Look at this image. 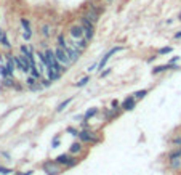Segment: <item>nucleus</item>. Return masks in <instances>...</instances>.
Here are the masks:
<instances>
[{
    "label": "nucleus",
    "mask_w": 181,
    "mask_h": 175,
    "mask_svg": "<svg viewBox=\"0 0 181 175\" xmlns=\"http://www.w3.org/2000/svg\"><path fill=\"white\" fill-rule=\"evenodd\" d=\"M54 55H56V60L64 66V68H67V66L72 64V60H71V56L67 55V51H66L64 47H58L56 50H54Z\"/></svg>",
    "instance_id": "1"
},
{
    "label": "nucleus",
    "mask_w": 181,
    "mask_h": 175,
    "mask_svg": "<svg viewBox=\"0 0 181 175\" xmlns=\"http://www.w3.org/2000/svg\"><path fill=\"white\" fill-rule=\"evenodd\" d=\"M15 63L18 66V69H21L23 72H27V71H31V60L27 58L26 55H19V56H15Z\"/></svg>",
    "instance_id": "2"
},
{
    "label": "nucleus",
    "mask_w": 181,
    "mask_h": 175,
    "mask_svg": "<svg viewBox=\"0 0 181 175\" xmlns=\"http://www.w3.org/2000/svg\"><path fill=\"white\" fill-rule=\"evenodd\" d=\"M64 48H66V51H67V55L71 56L72 63H75V61L79 60V56H80V50L75 47V44H72V42H67Z\"/></svg>",
    "instance_id": "3"
},
{
    "label": "nucleus",
    "mask_w": 181,
    "mask_h": 175,
    "mask_svg": "<svg viewBox=\"0 0 181 175\" xmlns=\"http://www.w3.org/2000/svg\"><path fill=\"white\" fill-rule=\"evenodd\" d=\"M82 26H83V31H85V39L90 40L95 34V28H93V23L90 19H87L85 16L82 18Z\"/></svg>",
    "instance_id": "4"
},
{
    "label": "nucleus",
    "mask_w": 181,
    "mask_h": 175,
    "mask_svg": "<svg viewBox=\"0 0 181 175\" xmlns=\"http://www.w3.org/2000/svg\"><path fill=\"white\" fill-rule=\"evenodd\" d=\"M85 18H87V19H90V21L95 24L96 21H98V18H100V10L96 8L95 5H90V7H88V10H87Z\"/></svg>",
    "instance_id": "5"
},
{
    "label": "nucleus",
    "mask_w": 181,
    "mask_h": 175,
    "mask_svg": "<svg viewBox=\"0 0 181 175\" xmlns=\"http://www.w3.org/2000/svg\"><path fill=\"white\" fill-rule=\"evenodd\" d=\"M120 50H123V47H116V48H111V50H109V51L106 53V55L103 56V60L100 61V69H103V68H104V66H106V63L109 61V58H111V56H112V55H114V53H117V51H120Z\"/></svg>",
    "instance_id": "6"
},
{
    "label": "nucleus",
    "mask_w": 181,
    "mask_h": 175,
    "mask_svg": "<svg viewBox=\"0 0 181 175\" xmlns=\"http://www.w3.org/2000/svg\"><path fill=\"white\" fill-rule=\"evenodd\" d=\"M83 34H85V31H83V26L82 24H74L71 28V35L74 39H82Z\"/></svg>",
    "instance_id": "7"
},
{
    "label": "nucleus",
    "mask_w": 181,
    "mask_h": 175,
    "mask_svg": "<svg viewBox=\"0 0 181 175\" xmlns=\"http://www.w3.org/2000/svg\"><path fill=\"white\" fill-rule=\"evenodd\" d=\"M56 162H58V164H66V166H74L75 161H72L67 154H59V156L56 157Z\"/></svg>",
    "instance_id": "8"
},
{
    "label": "nucleus",
    "mask_w": 181,
    "mask_h": 175,
    "mask_svg": "<svg viewBox=\"0 0 181 175\" xmlns=\"http://www.w3.org/2000/svg\"><path fill=\"white\" fill-rule=\"evenodd\" d=\"M44 170H45L48 175H58V172H59V169L56 167V164H53V162H45Z\"/></svg>",
    "instance_id": "9"
},
{
    "label": "nucleus",
    "mask_w": 181,
    "mask_h": 175,
    "mask_svg": "<svg viewBox=\"0 0 181 175\" xmlns=\"http://www.w3.org/2000/svg\"><path fill=\"white\" fill-rule=\"evenodd\" d=\"M79 137H80V140L82 141H96V138H95V135L91 132H79Z\"/></svg>",
    "instance_id": "10"
},
{
    "label": "nucleus",
    "mask_w": 181,
    "mask_h": 175,
    "mask_svg": "<svg viewBox=\"0 0 181 175\" xmlns=\"http://www.w3.org/2000/svg\"><path fill=\"white\" fill-rule=\"evenodd\" d=\"M135 97H130V98H127V100H125L123 101V104H122V108H123V109H127V111H130V109H133V108H135Z\"/></svg>",
    "instance_id": "11"
},
{
    "label": "nucleus",
    "mask_w": 181,
    "mask_h": 175,
    "mask_svg": "<svg viewBox=\"0 0 181 175\" xmlns=\"http://www.w3.org/2000/svg\"><path fill=\"white\" fill-rule=\"evenodd\" d=\"M59 76H61V72H58L53 66H48V79L50 80H56V79H59Z\"/></svg>",
    "instance_id": "12"
},
{
    "label": "nucleus",
    "mask_w": 181,
    "mask_h": 175,
    "mask_svg": "<svg viewBox=\"0 0 181 175\" xmlns=\"http://www.w3.org/2000/svg\"><path fill=\"white\" fill-rule=\"evenodd\" d=\"M170 68H175V64H165V66H157V68H154L152 69V74H157V72H162V71H165V69H170Z\"/></svg>",
    "instance_id": "13"
},
{
    "label": "nucleus",
    "mask_w": 181,
    "mask_h": 175,
    "mask_svg": "<svg viewBox=\"0 0 181 175\" xmlns=\"http://www.w3.org/2000/svg\"><path fill=\"white\" fill-rule=\"evenodd\" d=\"M87 42H88L87 39H79V42L75 44V47H77V48H79L80 51H83V50L87 48Z\"/></svg>",
    "instance_id": "14"
},
{
    "label": "nucleus",
    "mask_w": 181,
    "mask_h": 175,
    "mask_svg": "<svg viewBox=\"0 0 181 175\" xmlns=\"http://www.w3.org/2000/svg\"><path fill=\"white\" fill-rule=\"evenodd\" d=\"M181 156V148H178V150H175L173 153H170V156H168V159L172 161V159H178Z\"/></svg>",
    "instance_id": "15"
},
{
    "label": "nucleus",
    "mask_w": 181,
    "mask_h": 175,
    "mask_svg": "<svg viewBox=\"0 0 181 175\" xmlns=\"http://www.w3.org/2000/svg\"><path fill=\"white\" fill-rule=\"evenodd\" d=\"M96 113H98V109H96V108H91V109H88V111L85 113V116H83V117H85V119H90V117L95 116Z\"/></svg>",
    "instance_id": "16"
},
{
    "label": "nucleus",
    "mask_w": 181,
    "mask_h": 175,
    "mask_svg": "<svg viewBox=\"0 0 181 175\" xmlns=\"http://www.w3.org/2000/svg\"><path fill=\"white\" fill-rule=\"evenodd\" d=\"M0 74H2L3 77H8V76H11V72L8 71V68H7V66H0Z\"/></svg>",
    "instance_id": "17"
},
{
    "label": "nucleus",
    "mask_w": 181,
    "mask_h": 175,
    "mask_svg": "<svg viewBox=\"0 0 181 175\" xmlns=\"http://www.w3.org/2000/svg\"><path fill=\"white\" fill-rule=\"evenodd\" d=\"M71 101H72V98H69V100H66L64 103H61V104H59V106L56 108V111H58V113H61V111H63V109H64V108H66V106H67L69 103H71Z\"/></svg>",
    "instance_id": "18"
},
{
    "label": "nucleus",
    "mask_w": 181,
    "mask_h": 175,
    "mask_svg": "<svg viewBox=\"0 0 181 175\" xmlns=\"http://www.w3.org/2000/svg\"><path fill=\"white\" fill-rule=\"evenodd\" d=\"M0 44H2L5 48H10V47H11V44H10V40H8V37H7V35H3V39L0 40Z\"/></svg>",
    "instance_id": "19"
},
{
    "label": "nucleus",
    "mask_w": 181,
    "mask_h": 175,
    "mask_svg": "<svg viewBox=\"0 0 181 175\" xmlns=\"http://www.w3.org/2000/svg\"><path fill=\"white\" fill-rule=\"evenodd\" d=\"M172 51V47H162L157 53H159V55H167V53H170Z\"/></svg>",
    "instance_id": "20"
},
{
    "label": "nucleus",
    "mask_w": 181,
    "mask_h": 175,
    "mask_svg": "<svg viewBox=\"0 0 181 175\" xmlns=\"http://www.w3.org/2000/svg\"><path fill=\"white\" fill-rule=\"evenodd\" d=\"M80 148H82L80 143H72V146H71V153H77V151H80Z\"/></svg>",
    "instance_id": "21"
},
{
    "label": "nucleus",
    "mask_w": 181,
    "mask_h": 175,
    "mask_svg": "<svg viewBox=\"0 0 181 175\" xmlns=\"http://www.w3.org/2000/svg\"><path fill=\"white\" fill-rule=\"evenodd\" d=\"M88 80H90V77H83V79H80V80H79V82H77L75 85H77V87H83V85H85V84L88 82Z\"/></svg>",
    "instance_id": "22"
},
{
    "label": "nucleus",
    "mask_w": 181,
    "mask_h": 175,
    "mask_svg": "<svg viewBox=\"0 0 181 175\" xmlns=\"http://www.w3.org/2000/svg\"><path fill=\"white\" fill-rule=\"evenodd\" d=\"M31 51H32V50L27 47V45H21V53H23V55H29Z\"/></svg>",
    "instance_id": "23"
},
{
    "label": "nucleus",
    "mask_w": 181,
    "mask_h": 175,
    "mask_svg": "<svg viewBox=\"0 0 181 175\" xmlns=\"http://www.w3.org/2000/svg\"><path fill=\"white\" fill-rule=\"evenodd\" d=\"M42 34H44L45 37H48V35H50V26H48V24H45L44 28H42Z\"/></svg>",
    "instance_id": "24"
},
{
    "label": "nucleus",
    "mask_w": 181,
    "mask_h": 175,
    "mask_svg": "<svg viewBox=\"0 0 181 175\" xmlns=\"http://www.w3.org/2000/svg\"><path fill=\"white\" fill-rule=\"evenodd\" d=\"M146 93H147V90H141V92H136V93H135V98H136V100H140V98H143V97L146 95Z\"/></svg>",
    "instance_id": "25"
},
{
    "label": "nucleus",
    "mask_w": 181,
    "mask_h": 175,
    "mask_svg": "<svg viewBox=\"0 0 181 175\" xmlns=\"http://www.w3.org/2000/svg\"><path fill=\"white\" fill-rule=\"evenodd\" d=\"M21 24H23V28H24V31H27V29H31V26H29V21H27L26 18H23V19H21Z\"/></svg>",
    "instance_id": "26"
},
{
    "label": "nucleus",
    "mask_w": 181,
    "mask_h": 175,
    "mask_svg": "<svg viewBox=\"0 0 181 175\" xmlns=\"http://www.w3.org/2000/svg\"><path fill=\"white\" fill-rule=\"evenodd\" d=\"M173 169H176V167H179L181 166V161L179 159H172V164H170Z\"/></svg>",
    "instance_id": "27"
},
{
    "label": "nucleus",
    "mask_w": 181,
    "mask_h": 175,
    "mask_svg": "<svg viewBox=\"0 0 181 175\" xmlns=\"http://www.w3.org/2000/svg\"><path fill=\"white\" fill-rule=\"evenodd\" d=\"M66 44H67V42L64 40V37L59 35V37H58V45H59V47H66Z\"/></svg>",
    "instance_id": "28"
},
{
    "label": "nucleus",
    "mask_w": 181,
    "mask_h": 175,
    "mask_svg": "<svg viewBox=\"0 0 181 175\" xmlns=\"http://www.w3.org/2000/svg\"><path fill=\"white\" fill-rule=\"evenodd\" d=\"M31 35H32L31 29H27V31H24V32H23V37H24L26 40H29V39H31Z\"/></svg>",
    "instance_id": "29"
},
{
    "label": "nucleus",
    "mask_w": 181,
    "mask_h": 175,
    "mask_svg": "<svg viewBox=\"0 0 181 175\" xmlns=\"http://www.w3.org/2000/svg\"><path fill=\"white\" fill-rule=\"evenodd\" d=\"M11 170L10 169H5V167H0V173H3V175H7V173H10Z\"/></svg>",
    "instance_id": "30"
},
{
    "label": "nucleus",
    "mask_w": 181,
    "mask_h": 175,
    "mask_svg": "<svg viewBox=\"0 0 181 175\" xmlns=\"http://www.w3.org/2000/svg\"><path fill=\"white\" fill-rule=\"evenodd\" d=\"M58 145H59V140H58V138H54V140H53V148H56Z\"/></svg>",
    "instance_id": "31"
},
{
    "label": "nucleus",
    "mask_w": 181,
    "mask_h": 175,
    "mask_svg": "<svg viewBox=\"0 0 181 175\" xmlns=\"http://www.w3.org/2000/svg\"><path fill=\"white\" fill-rule=\"evenodd\" d=\"M178 60H179V56H175V58H173V60H172V61H170V64H175V63H176V61H178Z\"/></svg>",
    "instance_id": "32"
},
{
    "label": "nucleus",
    "mask_w": 181,
    "mask_h": 175,
    "mask_svg": "<svg viewBox=\"0 0 181 175\" xmlns=\"http://www.w3.org/2000/svg\"><path fill=\"white\" fill-rule=\"evenodd\" d=\"M3 35H5V32H3V29H0V40L3 39Z\"/></svg>",
    "instance_id": "33"
},
{
    "label": "nucleus",
    "mask_w": 181,
    "mask_h": 175,
    "mask_svg": "<svg viewBox=\"0 0 181 175\" xmlns=\"http://www.w3.org/2000/svg\"><path fill=\"white\" fill-rule=\"evenodd\" d=\"M179 37H181V31H179V32H176V34H175V39H179Z\"/></svg>",
    "instance_id": "34"
},
{
    "label": "nucleus",
    "mask_w": 181,
    "mask_h": 175,
    "mask_svg": "<svg viewBox=\"0 0 181 175\" xmlns=\"http://www.w3.org/2000/svg\"><path fill=\"white\" fill-rule=\"evenodd\" d=\"M178 19H179V21H181V13H179V15H178Z\"/></svg>",
    "instance_id": "35"
},
{
    "label": "nucleus",
    "mask_w": 181,
    "mask_h": 175,
    "mask_svg": "<svg viewBox=\"0 0 181 175\" xmlns=\"http://www.w3.org/2000/svg\"><path fill=\"white\" fill-rule=\"evenodd\" d=\"M107 2H112V0H107Z\"/></svg>",
    "instance_id": "36"
}]
</instances>
